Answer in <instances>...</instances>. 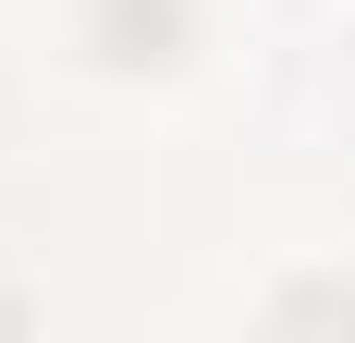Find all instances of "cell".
<instances>
[{"label": "cell", "instance_id": "obj_1", "mask_svg": "<svg viewBox=\"0 0 355 343\" xmlns=\"http://www.w3.org/2000/svg\"><path fill=\"white\" fill-rule=\"evenodd\" d=\"M86 49L123 62V74L184 62V0H86Z\"/></svg>", "mask_w": 355, "mask_h": 343}, {"label": "cell", "instance_id": "obj_2", "mask_svg": "<svg viewBox=\"0 0 355 343\" xmlns=\"http://www.w3.org/2000/svg\"><path fill=\"white\" fill-rule=\"evenodd\" d=\"M270 319H282V331H306V319H343V331H355V294H343V282H306V294H282Z\"/></svg>", "mask_w": 355, "mask_h": 343}]
</instances>
